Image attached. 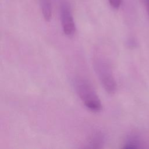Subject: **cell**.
Instances as JSON below:
<instances>
[{
  "mask_svg": "<svg viewBox=\"0 0 149 149\" xmlns=\"http://www.w3.org/2000/svg\"><path fill=\"white\" fill-rule=\"evenodd\" d=\"M146 7H147V9L148 11V13L149 14V0H143Z\"/></svg>",
  "mask_w": 149,
  "mask_h": 149,
  "instance_id": "cell-8",
  "label": "cell"
},
{
  "mask_svg": "<svg viewBox=\"0 0 149 149\" xmlns=\"http://www.w3.org/2000/svg\"><path fill=\"white\" fill-rule=\"evenodd\" d=\"M139 147L138 141L134 137L129 138L125 144H124L123 148H136Z\"/></svg>",
  "mask_w": 149,
  "mask_h": 149,
  "instance_id": "cell-6",
  "label": "cell"
},
{
  "mask_svg": "<svg viewBox=\"0 0 149 149\" xmlns=\"http://www.w3.org/2000/svg\"><path fill=\"white\" fill-rule=\"evenodd\" d=\"M73 84L77 94L87 108L95 112L101 110V101L89 81L79 77L74 79Z\"/></svg>",
  "mask_w": 149,
  "mask_h": 149,
  "instance_id": "cell-1",
  "label": "cell"
},
{
  "mask_svg": "<svg viewBox=\"0 0 149 149\" xmlns=\"http://www.w3.org/2000/svg\"><path fill=\"white\" fill-rule=\"evenodd\" d=\"M94 67L105 90L109 94H113L116 90V83L109 64L104 59L97 58L94 61Z\"/></svg>",
  "mask_w": 149,
  "mask_h": 149,
  "instance_id": "cell-2",
  "label": "cell"
},
{
  "mask_svg": "<svg viewBox=\"0 0 149 149\" xmlns=\"http://www.w3.org/2000/svg\"><path fill=\"white\" fill-rule=\"evenodd\" d=\"M40 5L44 19L49 21L52 17V7L50 0H40Z\"/></svg>",
  "mask_w": 149,
  "mask_h": 149,
  "instance_id": "cell-4",
  "label": "cell"
},
{
  "mask_svg": "<svg viewBox=\"0 0 149 149\" xmlns=\"http://www.w3.org/2000/svg\"><path fill=\"white\" fill-rule=\"evenodd\" d=\"M61 20L63 33L66 36H72L75 31V24L70 8L66 3L61 6Z\"/></svg>",
  "mask_w": 149,
  "mask_h": 149,
  "instance_id": "cell-3",
  "label": "cell"
},
{
  "mask_svg": "<svg viewBox=\"0 0 149 149\" xmlns=\"http://www.w3.org/2000/svg\"><path fill=\"white\" fill-rule=\"evenodd\" d=\"M108 1L111 6L115 9L119 8L121 4V0H108Z\"/></svg>",
  "mask_w": 149,
  "mask_h": 149,
  "instance_id": "cell-7",
  "label": "cell"
},
{
  "mask_svg": "<svg viewBox=\"0 0 149 149\" xmlns=\"http://www.w3.org/2000/svg\"><path fill=\"white\" fill-rule=\"evenodd\" d=\"M104 137L102 134L99 133H96L94 135V136L91 137L88 144L89 148H100L101 147V145L103 144Z\"/></svg>",
  "mask_w": 149,
  "mask_h": 149,
  "instance_id": "cell-5",
  "label": "cell"
}]
</instances>
